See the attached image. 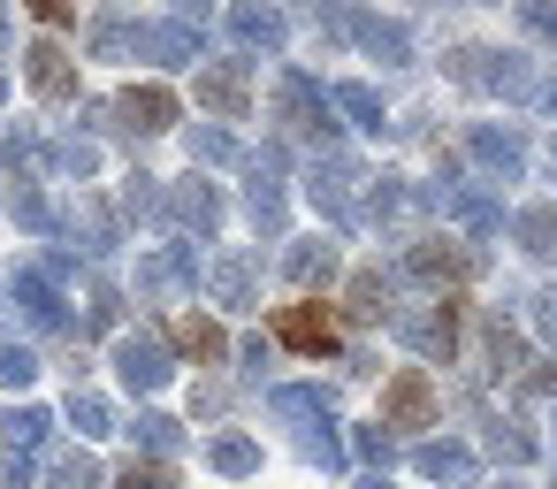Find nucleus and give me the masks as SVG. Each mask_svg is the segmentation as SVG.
<instances>
[{
	"label": "nucleus",
	"mask_w": 557,
	"mask_h": 489,
	"mask_svg": "<svg viewBox=\"0 0 557 489\" xmlns=\"http://www.w3.org/2000/svg\"><path fill=\"white\" fill-rule=\"evenodd\" d=\"M275 337H283L290 352L321 359V352H336V314H329L321 298H298V306H283V314H275Z\"/></svg>",
	"instance_id": "obj_1"
},
{
	"label": "nucleus",
	"mask_w": 557,
	"mask_h": 489,
	"mask_svg": "<svg viewBox=\"0 0 557 489\" xmlns=\"http://www.w3.org/2000/svg\"><path fill=\"white\" fill-rule=\"evenodd\" d=\"M382 420L389 428H435V382L420 367H405L389 390H382Z\"/></svg>",
	"instance_id": "obj_2"
},
{
	"label": "nucleus",
	"mask_w": 557,
	"mask_h": 489,
	"mask_svg": "<svg viewBox=\"0 0 557 489\" xmlns=\"http://www.w3.org/2000/svg\"><path fill=\"white\" fill-rule=\"evenodd\" d=\"M32 85H39L47 100H62V93H70V54H62V47H32Z\"/></svg>",
	"instance_id": "obj_3"
},
{
	"label": "nucleus",
	"mask_w": 557,
	"mask_h": 489,
	"mask_svg": "<svg viewBox=\"0 0 557 489\" xmlns=\"http://www.w3.org/2000/svg\"><path fill=\"white\" fill-rule=\"evenodd\" d=\"M123 115H138V131H169L176 100L169 93H123Z\"/></svg>",
	"instance_id": "obj_4"
},
{
	"label": "nucleus",
	"mask_w": 557,
	"mask_h": 489,
	"mask_svg": "<svg viewBox=\"0 0 557 489\" xmlns=\"http://www.w3.org/2000/svg\"><path fill=\"white\" fill-rule=\"evenodd\" d=\"M39 443H47V413H9V459L24 466Z\"/></svg>",
	"instance_id": "obj_5"
},
{
	"label": "nucleus",
	"mask_w": 557,
	"mask_h": 489,
	"mask_svg": "<svg viewBox=\"0 0 557 489\" xmlns=\"http://www.w3.org/2000/svg\"><path fill=\"white\" fill-rule=\"evenodd\" d=\"M176 344H184V352H199V359H222V329H214V321H199V314H184V321H176Z\"/></svg>",
	"instance_id": "obj_6"
},
{
	"label": "nucleus",
	"mask_w": 557,
	"mask_h": 489,
	"mask_svg": "<svg viewBox=\"0 0 557 489\" xmlns=\"http://www.w3.org/2000/svg\"><path fill=\"white\" fill-rule=\"evenodd\" d=\"M420 474H435V481H466L473 466H466V451H450V443H428V451H420Z\"/></svg>",
	"instance_id": "obj_7"
},
{
	"label": "nucleus",
	"mask_w": 557,
	"mask_h": 489,
	"mask_svg": "<svg viewBox=\"0 0 557 489\" xmlns=\"http://www.w3.org/2000/svg\"><path fill=\"white\" fill-rule=\"evenodd\" d=\"M54 489H100V466H92L85 451H62V459H54Z\"/></svg>",
	"instance_id": "obj_8"
},
{
	"label": "nucleus",
	"mask_w": 557,
	"mask_h": 489,
	"mask_svg": "<svg viewBox=\"0 0 557 489\" xmlns=\"http://www.w3.org/2000/svg\"><path fill=\"white\" fill-rule=\"evenodd\" d=\"M199 93H207L214 108H230V115L245 108V77H237V70H214V77H199Z\"/></svg>",
	"instance_id": "obj_9"
},
{
	"label": "nucleus",
	"mask_w": 557,
	"mask_h": 489,
	"mask_svg": "<svg viewBox=\"0 0 557 489\" xmlns=\"http://www.w3.org/2000/svg\"><path fill=\"white\" fill-rule=\"evenodd\" d=\"M123 375H131V382H161L169 367H161V352H153V344H123Z\"/></svg>",
	"instance_id": "obj_10"
},
{
	"label": "nucleus",
	"mask_w": 557,
	"mask_h": 489,
	"mask_svg": "<svg viewBox=\"0 0 557 489\" xmlns=\"http://www.w3.org/2000/svg\"><path fill=\"white\" fill-rule=\"evenodd\" d=\"M70 413H77V420H85V436H108V428H115V413H108V405H100V398H77V405H70Z\"/></svg>",
	"instance_id": "obj_11"
},
{
	"label": "nucleus",
	"mask_w": 557,
	"mask_h": 489,
	"mask_svg": "<svg viewBox=\"0 0 557 489\" xmlns=\"http://www.w3.org/2000/svg\"><path fill=\"white\" fill-rule=\"evenodd\" d=\"M32 375H39V359H32V352H0V382H9V390H16V382H32Z\"/></svg>",
	"instance_id": "obj_12"
},
{
	"label": "nucleus",
	"mask_w": 557,
	"mask_h": 489,
	"mask_svg": "<svg viewBox=\"0 0 557 489\" xmlns=\"http://www.w3.org/2000/svg\"><path fill=\"white\" fill-rule=\"evenodd\" d=\"M123 489H176V474H169V466H131Z\"/></svg>",
	"instance_id": "obj_13"
},
{
	"label": "nucleus",
	"mask_w": 557,
	"mask_h": 489,
	"mask_svg": "<svg viewBox=\"0 0 557 489\" xmlns=\"http://www.w3.org/2000/svg\"><path fill=\"white\" fill-rule=\"evenodd\" d=\"M290 268H298V283H313V276H329V245H321V253H313V245H306V253H298V260H290Z\"/></svg>",
	"instance_id": "obj_14"
},
{
	"label": "nucleus",
	"mask_w": 557,
	"mask_h": 489,
	"mask_svg": "<svg viewBox=\"0 0 557 489\" xmlns=\"http://www.w3.org/2000/svg\"><path fill=\"white\" fill-rule=\"evenodd\" d=\"M214 466H230V474H237V466H252V443H237V436H230V443H214Z\"/></svg>",
	"instance_id": "obj_15"
},
{
	"label": "nucleus",
	"mask_w": 557,
	"mask_h": 489,
	"mask_svg": "<svg viewBox=\"0 0 557 489\" xmlns=\"http://www.w3.org/2000/svg\"><path fill=\"white\" fill-rule=\"evenodd\" d=\"M0 93H9V77H0Z\"/></svg>",
	"instance_id": "obj_16"
}]
</instances>
